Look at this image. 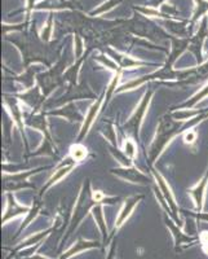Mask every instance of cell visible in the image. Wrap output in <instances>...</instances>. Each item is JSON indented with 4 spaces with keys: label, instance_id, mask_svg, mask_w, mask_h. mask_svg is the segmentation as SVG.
Segmentation results:
<instances>
[{
    "label": "cell",
    "instance_id": "6da1fadb",
    "mask_svg": "<svg viewBox=\"0 0 208 259\" xmlns=\"http://www.w3.org/2000/svg\"><path fill=\"white\" fill-rule=\"evenodd\" d=\"M185 123H186L185 121H176V118L168 117V115H164L159 119L155 138L147 150L150 162H155V159L161 156L166 147L172 142V139L176 138L179 134L184 133V130H188V124Z\"/></svg>",
    "mask_w": 208,
    "mask_h": 259
},
{
    "label": "cell",
    "instance_id": "e0dca14e",
    "mask_svg": "<svg viewBox=\"0 0 208 259\" xmlns=\"http://www.w3.org/2000/svg\"><path fill=\"white\" fill-rule=\"evenodd\" d=\"M70 157L75 162H82L87 157V148L82 144H75L70 148Z\"/></svg>",
    "mask_w": 208,
    "mask_h": 259
},
{
    "label": "cell",
    "instance_id": "5b68a950",
    "mask_svg": "<svg viewBox=\"0 0 208 259\" xmlns=\"http://www.w3.org/2000/svg\"><path fill=\"white\" fill-rule=\"evenodd\" d=\"M75 166H76V162L74 161L71 157H68V158L65 159L64 163H61V165L57 167V170H55L52 177L48 179L47 184H45V186L43 187V189H41V193H44V191H47V189L50 188L53 184H56V183H59L62 178L66 177V175H68L74 167H75Z\"/></svg>",
    "mask_w": 208,
    "mask_h": 259
},
{
    "label": "cell",
    "instance_id": "603a6c76",
    "mask_svg": "<svg viewBox=\"0 0 208 259\" xmlns=\"http://www.w3.org/2000/svg\"><path fill=\"white\" fill-rule=\"evenodd\" d=\"M195 138H196V134L194 133V131H191V130H188L184 135L185 143H193L194 140H195Z\"/></svg>",
    "mask_w": 208,
    "mask_h": 259
},
{
    "label": "cell",
    "instance_id": "9a60e30c",
    "mask_svg": "<svg viewBox=\"0 0 208 259\" xmlns=\"http://www.w3.org/2000/svg\"><path fill=\"white\" fill-rule=\"evenodd\" d=\"M27 123L30 124V126L35 127V128L40 130L41 133L44 134L45 138H47V140L49 143L50 142V136L49 134H48L47 131V121H45V117L43 114H36V115H32L31 118H30L29 121H27Z\"/></svg>",
    "mask_w": 208,
    "mask_h": 259
},
{
    "label": "cell",
    "instance_id": "5bb4252c",
    "mask_svg": "<svg viewBox=\"0 0 208 259\" xmlns=\"http://www.w3.org/2000/svg\"><path fill=\"white\" fill-rule=\"evenodd\" d=\"M92 214H93V218L96 219L97 226H98V228L101 230V233H102V237H103V242H105L106 237H108V228H106V221H105V217H103L102 206L97 203L96 206L92 209Z\"/></svg>",
    "mask_w": 208,
    "mask_h": 259
},
{
    "label": "cell",
    "instance_id": "ffe728a7",
    "mask_svg": "<svg viewBox=\"0 0 208 259\" xmlns=\"http://www.w3.org/2000/svg\"><path fill=\"white\" fill-rule=\"evenodd\" d=\"M123 152L131 159L135 158L136 154H137V148H136V143L133 142L132 139H126V142H124Z\"/></svg>",
    "mask_w": 208,
    "mask_h": 259
},
{
    "label": "cell",
    "instance_id": "8fae6325",
    "mask_svg": "<svg viewBox=\"0 0 208 259\" xmlns=\"http://www.w3.org/2000/svg\"><path fill=\"white\" fill-rule=\"evenodd\" d=\"M29 211H30L29 207L21 206L20 203L12 197V194L8 193V203H7L6 211H4L3 224H6L7 222L11 221L12 218H16V217L20 214H29Z\"/></svg>",
    "mask_w": 208,
    "mask_h": 259
},
{
    "label": "cell",
    "instance_id": "7402d4cb",
    "mask_svg": "<svg viewBox=\"0 0 208 259\" xmlns=\"http://www.w3.org/2000/svg\"><path fill=\"white\" fill-rule=\"evenodd\" d=\"M52 13L49 15V18H48V22H47V27H45V30H43V34H41V38H43V40H49L50 38V32H52L53 30V17H52Z\"/></svg>",
    "mask_w": 208,
    "mask_h": 259
},
{
    "label": "cell",
    "instance_id": "277c9868",
    "mask_svg": "<svg viewBox=\"0 0 208 259\" xmlns=\"http://www.w3.org/2000/svg\"><path fill=\"white\" fill-rule=\"evenodd\" d=\"M151 171H152V175H154V179H155L157 184L159 186V191L162 192L164 200H166V202L168 203V206H170L171 211H172V218L175 219L176 222H179L180 227H181L182 223L180 222V219H179V209H177L176 201H175V197H173V193H172V191H171L170 186H168V183L166 182V179H164V178L159 174L158 171L154 170V168H152Z\"/></svg>",
    "mask_w": 208,
    "mask_h": 259
},
{
    "label": "cell",
    "instance_id": "ba28073f",
    "mask_svg": "<svg viewBox=\"0 0 208 259\" xmlns=\"http://www.w3.org/2000/svg\"><path fill=\"white\" fill-rule=\"evenodd\" d=\"M141 198H142V196H133V197H129L124 201L123 206H122V209H120L119 214H118L117 221H115V226H114L115 230H119L120 227L126 223L127 219L131 217V214H132V211L135 210L136 205H137L138 201H140Z\"/></svg>",
    "mask_w": 208,
    "mask_h": 259
},
{
    "label": "cell",
    "instance_id": "7a4b0ae2",
    "mask_svg": "<svg viewBox=\"0 0 208 259\" xmlns=\"http://www.w3.org/2000/svg\"><path fill=\"white\" fill-rule=\"evenodd\" d=\"M152 91H149L145 94V96L142 97L141 103L138 104V106L135 109V112L132 113V115L129 117L128 121L126 122L124 127H126L127 133L132 136L133 139H138V133H140V127L144 122L145 114L147 112V108L150 105V101H151Z\"/></svg>",
    "mask_w": 208,
    "mask_h": 259
},
{
    "label": "cell",
    "instance_id": "30bf717a",
    "mask_svg": "<svg viewBox=\"0 0 208 259\" xmlns=\"http://www.w3.org/2000/svg\"><path fill=\"white\" fill-rule=\"evenodd\" d=\"M207 184H208V170L204 174V177H203L199 182L196 183L193 188L189 189V193H190V196L193 197L196 209L199 210V211H202L203 210V201H204Z\"/></svg>",
    "mask_w": 208,
    "mask_h": 259
},
{
    "label": "cell",
    "instance_id": "2e32d148",
    "mask_svg": "<svg viewBox=\"0 0 208 259\" xmlns=\"http://www.w3.org/2000/svg\"><path fill=\"white\" fill-rule=\"evenodd\" d=\"M114 56H115L114 60L118 62L120 69H132L135 68V66H140V65H142L138 60H135L132 59V57L126 56V55H123V53L115 52Z\"/></svg>",
    "mask_w": 208,
    "mask_h": 259
},
{
    "label": "cell",
    "instance_id": "ac0fdd59",
    "mask_svg": "<svg viewBox=\"0 0 208 259\" xmlns=\"http://www.w3.org/2000/svg\"><path fill=\"white\" fill-rule=\"evenodd\" d=\"M195 2L196 8L193 16V22L198 21L200 17H203V16L208 12V0H195Z\"/></svg>",
    "mask_w": 208,
    "mask_h": 259
},
{
    "label": "cell",
    "instance_id": "4fadbf2b",
    "mask_svg": "<svg viewBox=\"0 0 208 259\" xmlns=\"http://www.w3.org/2000/svg\"><path fill=\"white\" fill-rule=\"evenodd\" d=\"M97 246H98V244H97V242L84 241V240L79 239V241L76 242L75 245H73V246H71L68 251H65L60 259H69L70 256L75 255V254L80 253V251L87 250V249H91V247H97Z\"/></svg>",
    "mask_w": 208,
    "mask_h": 259
},
{
    "label": "cell",
    "instance_id": "44dd1931",
    "mask_svg": "<svg viewBox=\"0 0 208 259\" xmlns=\"http://www.w3.org/2000/svg\"><path fill=\"white\" fill-rule=\"evenodd\" d=\"M120 2H122V0H110V2H108V3L106 4H103V7H101V8H98L96 11V9H94L93 12L91 13L92 16L93 15H100V13H103L105 12V11H109V9L110 8H113V7H115L117 6V4H119Z\"/></svg>",
    "mask_w": 208,
    "mask_h": 259
},
{
    "label": "cell",
    "instance_id": "9c48e42d",
    "mask_svg": "<svg viewBox=\"0 0 208 259\" xmlns=\"http://www.w3.org/2000/svg\"><path fill=\"white\" fill-rule=\"evenodd\" d=\"M113 174L117 177L122 178V179L127 180L131 183H137V184H147V178L146 175L142 174L140 170L135 167H124V168H118V170H113Z\"/></svg>",
    "mask_w": 208,
    "mask_h": 259
},
{
    "label": "cell",
    "instance_id": "d4e9b609",
    "mask_svg": "<svg viewBox=\"0 0 208 259\" xmlns=\"http://www.w3.org/2000/svg\"><path fill=\"white\" fill-rule=\"evenodd\" d=\"M35 2H36V0H27V9H29V17H30V12H31L32 9L35 8V6H34V4H35Z\"/></svg>",
    "mask_w": 208,
    "mask_h": 259
},
{
    "label": "cell",
    "instance_id": "8992f818",
    "mask_svg": "<svg viewBox=\"0 0 208 259\" xmlns=\"http://www.w3.org/2000/svg\"><path fill=\"white\" fill-rule=\"evenodd\" d=\"M103 97H105V94H103L101 97H98V99H97V100L92 104L91 108L88 109V113H87L84 122H83L82 131H80V135H79V142H82V139L84 138L87 134H88L89 128H91L92 124H93L94 119H96L97 114H98V112H100V109H101V106H102Z\"/></svg>",
    "mask_w": 208,
    "mask_h": 259
},
{
    "label": "cell",
    "instance_id": "d6986e66",
    "mask_svg": "<svg viewBox=\"0 0 208 259\" xmlns=\"http://www.w3.org/2000/svg\"><path fill=\"white\" fill-rule=\"evenodd\" d=\"M207 96H208V84L204 85V87L202 89V91L198 92L196 95H194V96L191 97V100L186 101V103H185L182 106H184V108H188V106L190 108V106H194L196 103H198V101L203 100V99H204V97H207Z\"/></svg>",
    "mask_w": 208,
    "mask_h": 259
},
{
    "label": "cell",
    "instance_id": "cb8c5ba5",
    "mask_svg": "<svg viewBox=\"0 0 208 259\" xmlns=\"http://www.w3.org/2000/svg\"><path fill=\"white\" fill-rule=\"evenodd\" d=\"M115 247H117V244H115V242H113L112 247H110V251H109V255H108V258H106V259H114Z\"/></svg>",
    "mask_w": 208,
    "mask_h": 259
},
{
    "label": "cell",
    "instance_id": "7c38bea8",
    "mask_svg": "<svg viewBox=\"0 0 208 259\" xmlns=\"http://www.w3.org/2000/svg\"><path fill=\"white\" fill-rule=\"evenodd\" d=\"M164 222H166L167 227L170 228L171 232H172L173 239H175V245H176V249H179L180 246H182V245H185V244H193V242L196 240L195 237H190V236L182 233L179 227L175 226V224H173V222L170 221V219L166 218L164 219Z\"/></svg>",
    "mask_w": 208,
    "mask_h": 259
},
{
    "label": "cell",
    "instance_id": "3957f363",
    "mask_svg": "<svg viewBox=\"0 0 208 259\" xmlns=\"http://www.w3.org/2000/svg\"><path fill=\"white\" fill-rule=\"evenodd\" d=\"M96 205H97V202L94 201V198H93V193H92V196H89V192L82 191L79 201L76 202V207H75V210H74L73 219H71V222H70V228H69V231H68V235L65 236V240L68 239L69 236H70L71 233L75 231L76 227L79 226L80 222H82L83 218H84L85 215H87V212H88L91 209H93Z\"/></svg>",
    "mask_w": 208,
    "mask_h": 259
},
{
    "label": "cell",
    "instance_id": "484cf974",
    "mask_svg": "<svg viewBox=\"0 0 208 259\" xmlns=\"http://www.w3.org/2000/svg\"><path fill=\"white\" fill-rule=\"evenodd\" d=\"M200 219H204V221L208 222V214H203V215H199Z\"/></svg>",
    "mask_w": 208,
    "mask_h": 259
},
{
    "label": "cell",
    "instance_id": "52a82bcc",
    "mask_svg": "<svg viewBox=\"0 0 208 259\" xmlns=\"http://www.w3.org/2000/svg\"><path fill=\"white\" fill-rule=\"evenodd\" d=\"M207 17L204 16V18H203L202 24H200V27L199 30H198V32H196V35L194 36L193 39L190 40V50L193 51L194 53H195L196 59H198V61H202V46L203 43H204V39L208 38V27H207Z\"/></svg>",
    "mask_w": 208,
    "mask_h": 259
}]
</instances>
